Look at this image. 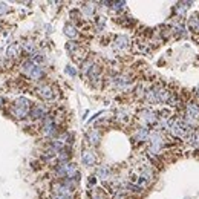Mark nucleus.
Returning a JSON list of instances; mask_svg holds the SVG:
<instances>
[{"label": "nucleus", "mask_w": 199, "mask_h": 199, "mask_svg": "<svg viewBox=\"0 0 199 199\" xmlns=\"http://www.w3.org/2000/svg\"><path fill=\"white\" fill-rule=\"evenodd\" d=\"M12 112H14V115L17 118H23L24 115L29 112V101H28L26 98H18L17 101H15V104H14Z\"/></svg>", "instance_id": "nucleus-1"}, {"label": "nucleus", "mask_w": 199, "mask_h": 199, "mask_svg": "<svg viewBox=\"0 0 199 199\" xmlns=\"http://www.w3.org/2000/svg\"><path fill=\"white\" fill-rule=\"evenodd\" d=\"M199 118V107L196 106V104H188L187 106V121L188 122H193L194 119H197Z\"/></svg>", "instance_id": "nucleus-2"}, {"label": "nucleus", "mask_w": 199, "mask_h": 199, "mask_svg": "<svg viewBox=\"0 0 199 199\" xmlns=\"http://www.w3.org/2000/svg\"><path fill=\"white\" fill-rule=\"evenodd\" d=\"M139 116H141V119H142L145 124H153V122L156 121V115H155L152 110H142V112L139 113Z\"/></svg>", "instance_id": "nucleus-3"}, {"label": "nucleus", "mask_w": 199, "mask_h": 199, "mask_svg": "<svg viewBox=\"0 0 199 199\" xmlns=\"http://www.w3.org/2000/svg\"><path fill=\"white\" fill-rule=\"evenodd\" d=\"M81 159H83V162L86 164V165H93L95 164V161H96V158H95V155L92 153V152H89V150H86V152H83V156H81Z\"/></svg>", "instance_id": "nucleus-4"}, {"label": "nucleus", "mask_w": 199, "mask_h": 199, "mask_svg": "<svg viewBox=\"0 0 199 199\" xmlns=\"http://www.w3.org/2000/svg\"><path fill=\"white\" fill-rule=\"evenodd\" d=\"M38 95H40L41 98H44V100H51V98L54 96L52 89L49 87V86H41V87H38Z\"/></svg>", "instance_id": "nucleus-5"}, {"label": "nucleus", "mask_w": 199, "mask_h": 199, "mask_svg": "<svg viewBox=\"0 0 199 199\" xmlns=\"http://www.w3.org/2000/svg\"><path fill=\"white\" fill-rule=\"evenodd\" d=\"M127 44H129V40H127V37H124V35H121V37H118L115 40V47L116 49H124V47H127Z\"/></svg>", "instance_id": "nucleus-6"}, {"label": "nucleus", "mask_w": 199, "mask_h": 199, "mask_svg": "<svg viewBox=\"0 0 199 199\" xmlns=\"http://www.w3.org/2000/svg\"><path fill=\"white\" fill-rule=\"evenodd\" d=\"M44 112H46L44 106H35V107L31 110V116H32V118H40V116L44 115Z\"/></svg>", "instance_id": "nucleus-7"}, {"label": "nucleus", "mask_w": 199, "mask_h": 199, "mask_svg": "<svg viewBox=\"0 0 199 199\" xmlns=\"http://www.w3.org/2000/svg\"><path fill=\"white\" fill-rule=\"evenodd\" d=\"M96 173H98V176L100 178H103V179H106L107 176H109V168L106 167V165H101L98 170H96Z\"/></svg>", "instance_id": "nucleus-8"}, {"label": "nucleus", "mask_w": 199, "mask_h": 199, "mask_svg": "<svg viewBox=\"0 0 199 199\" xmlns=\"http://www.w3.org/2000/svg\"><path fill=\"white\" fill-rule=\"evenodd\" d=\"M147 136H148V132H147V129H144V127H141V129L136 132V139H138V141H144Z\"/></svg>", "instance_id": "nucleus-9"}, {"label": "nucleus", "mask_w": 199, "mask_h": 199, "mask_svg": "<svg viewBox=\"0 0 199 199\" xmlns=\"http://www.w3.org/2000/svg\"><path fill=\"white\" fill-rule=\"evenodd\" d=\"M89 139H90L92 144H98V141H100V133H98L96 130H92V132L89 133Z\"/></svg>", "instance_id": "nucleus-10"}, {"label": "nucleus", "mask_w": 199, "mask_h": 199, "mask_svg": "<svg viewBox=\"0 0 199 199\" xmlns=\"http://www.w3.org/2000/svg\"><path fill=\"white\" fill-rule=\"evenodd\" d=\"M64 32H66V35H69V37H77V31H75V28L73 26H70V24H67V26L64 28Z\"/></svg>", "instance_id": "nucleus-11"}, {"label": "nucleus", "mask_w": 199, "mask_h": 199, "mask_svg": "<svg viewBox=\"0 0 199 199\" xmlns=\"http://www.w3.org/2000/svg\"><path fill=\"white\" fill-rule=\"evenodd\" d=\"M190 28H191L193 31H197V29H199V18H197V17H191V18H190Z\"/></svg>", "instance_id": "nucleus-12"}, {"label": "nucleus", "mask_w": 199, "mask_h": 199, "mask_svg": "<svg viewBox=\"0 0 199 199\" xmlns=\"http://www.w3.org/2000/svg\"><path fill=\"white\" fill-rule=\"evenodd\" d=\"M18 51V46L17 44H14V46H11L9 47V51H8V55L9 57H15V52Z\"/></svg>", "instance_id": "nucleus-13"}, {"label": "nucleus", "mask_w": 199, "mask_h": 199, "mask_svg": "<svg viewBox=\"0 0 199 199\" xmlns=\"http://www.w3.org/2000/svg\"><path fill=\"white\" fill-rule=\"evenodd\" d=\"M8 11V6L5 3H0V14H5Z\"/></svg>", "instance_id": "nucleus-14"}, {"label": "nucleus", "mask_w": 199, "mask_h": 199, "mask_svg": "<svg viewBox=\"0 0 199 199\" xmlns=\"http://www.w3.org/2000/svg\"><path fill=\"white\" fill-rule=\"evenodd\" d=\"M66 72H67V73H70V75H75V69H72L70 66H67V69H66Z\"/></svg>", "instance_id": "nucleus-15"}, {"label": "nucleus", "mask_w": 199, "mask_h": 199, "mask_svg": "<svg viewBox=\"0 0 199 199\" xmlns=\"http://www.w3.org/2000/svg\"><path fill=\"white\" fill-rule=\"evenodd\" d=\"M84 11H86V14H92V12H93V8H90V6H86V8H84Z\"/></svg>", "instance_id": "nucleus-16"}, {"label": "nucleus", "mask_w": 199, "mask_h": 199, "mask_svg": "<svg viewBox=\"0 0 199 199\" xmlns=\"http://www.w3.org/2000/svg\"><path fill=\"white\" fill-rule=\"evenodd\" d=\"M3 106V98H0V107Z\"/></svg>", "instance_id": "nucleus-17"}]
</instances>
